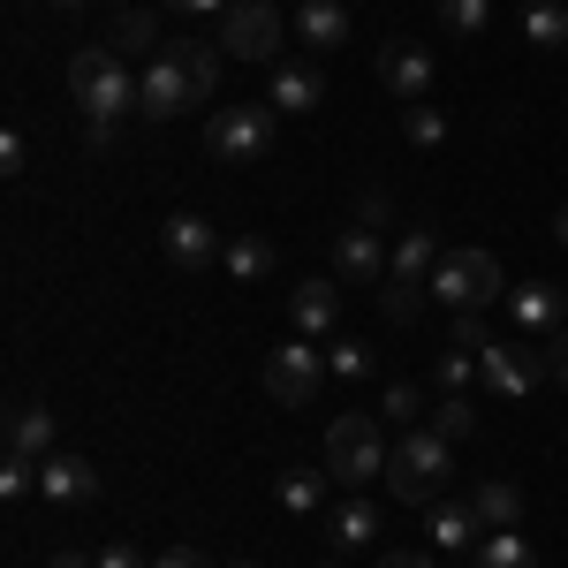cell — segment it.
<instances>
[{
  "mask_svg": "<svg viewBox=\"0 0 568 568\" xmlns=\"http://www.w3.org/2000/svg\"><path fill=\"white\" fill-rule=\"evenodd\" d=\"M220 45H227L235 61H273V53H281V8H273V0H235Z\"/></svg>",
  "mask_w": 568,
  "mask_h": 568,
  "instance_id": "9c48e42d",
  "label": "cell"
},
{
  "mask_svg": "<svg viewBox=\"0 0 568 568\" xmlns=\"http://www.w3.org/2000/svg\"><path fill=\"white\" fill-rule=\"evenodd\" d=\"M326 478L334 485H372L387 478V447H379V417H364V409H349V417H334L326 425Z\"/></svg>",
  "mask_w": 568,
  "mask_h": 568,
  "instance_id": "277c9868",
  "label": "cell"
},
{
  "mask_svg": "<svg viewBox=\"0 0 568 568\" xmlns=\"http://www.w3.org/2000/svg\"><path fill=\"white\" fill-rule=\"evenodd\" d=\"M296 39H304L311 53H342V45H349V8H342V0H304V8H296Z\"/></svg>",
  "mask_w": 568,
  "mask_h": 568,
  "instance_id": "2e32d148",
  "label": "cell"
},
{
  "mask_svg": "<svg viewBox=\"0 0 568 568\" xmlns=\"http://www.w3.org/2000/svg\"><path fill=\"white\" fill-rule=\"evenodd\" d=\"M524 45H538V53L568 45V8L561 0H524Z\"/></svg>",
  "mask_w": 568,
  "mask_h": 568,
  "instance_id": "44dd1931",
  "label": "cell"
},
{
  "mask_svg": "<svg viewBox=\"0 0 568 568\" xmlns=\"http://www.w3.org/2000/svg\"><path fill=\"white\" fill-rule=\"evenodd\" d=\"M470 568H538V554H530L524 530H493V538L478 546V561H470Z\"/></svg>",
  "mask_w": 568,
  "mask_h": 568,
  "instance_id": "d4e9b609",
  "label": "cell"
},
{
  "mask_svg": "<svg viewBox=\"0 0 568 568\" xmlns=\"http://www.w3.org/2000/svg\"><path fill=\"white\" fill-rule=\"evenodd\" d=\"M326 538H334V546H372V538H379V508L349 493V500L334 508V524H326Z\"/></svg>",
  "mask_w": 568,
  "mask_h": 568,
  "instance_id": "603a6c76",
  "label": "cell"
},
{
  "mask_svg": "<svg viewBox=\"0 0 568 568\" xmlns=\"http://www.w3.org/2000/svg\"><path fill=\"white\" fill-rule=\"evenodd\" d=\"M561 311H568V296L554 288V281H530V288H508V318L524 326L530 342H546V334L561 326Z\"/></svg>",
  "mask_w": 568,
  "mask_h": 568,
  "instance_id": "9a60e30c",
  "label": "cell"
},
{
  "mask_svg": "<svg viewBox=\"0 0 568 568\" xmlns=\"http://www.w3.org/2000/svg\"><path fill=\"white\" fill-rule=\"evenodd\" d=\"M0 175H23V136H16V130L0 136Z\"/></svg>",
  "mask_w": 568,
  "mask_h": 568,
  "instance_id": "ab89813d",
  "label": "cell"
},
{
  "mask_svg": "<svg viewBox=\"0 0 568 568\" xmlns=\"http://www.w3.org/2000/svg\"><path fill=\"white\" fill-rule=\"evenodd\" d=\"M39 493L53 508H84L91 493H99V470H91L84 455H45L39 463Z\"/></svg>",
  "mask_w": 568,
  "mask_h": 568,
  "instance_id": "5bb4252c",
  "label": "cell"
},
{
  "mask_svg": "<svg viewBox=\"0 0 568 568\" xmlns=\"http://www.w3.org/2000/svg\"><path fill=\"white\" fill-rule=\"evenodd\" d=\"M379 409H387L394 425H417V417H425V387H417V379H394V387L379 394Z\"/></svg>",
  "mask_w": 568,
  "mask_h": 568,
  "instance_id": "1f68e13d",
  "label": "cell"
},
{
  "mask_svg": "<svg viewBox=\"0 0 568 568\" xmlns=\"http://www.w3.org/2000/svg\"><path fill=\"white\" fill-rule=\"evenodd\" d=\"M433 265H439L433 227H409V235L394 243V258H387V281H433Z\"/></svg>",
  "mask_w": 568,
  "mask_h": 568,
  "instance_id": "ffe728a7",
  "label": "cell"
},
{
  "mask_svg": "<svg viewBox=\"0 0 568 568\" xmlns=\"http://www.w3.org/2000/svg\"><path fill=\"white\" fill-rule=\"evenodd\" d=\"M220 265H227V281H243V288H251V281L273 273V243H265V235H235V243L220 251Z\"/></svg>",
  "mask_w": 568,
  "mask_h": 568,
  "instance_id": "7402d4cb",
  "label": "cell"
},
{
  "mask_svg": "<svg viewBox=\"0 0 568 568\" xmlns=\"http://www.w3.org/2000/svg\"><path fill=\"white\" fill-rule=\"evenodd\" d=\"M478 379L493 394H500V402H524L530 387H538V379H554V342H493V349L478 356Z\"/></svg>",
  "mask_w": 568,
  "mask_h": 568,
  "instance_id": "5b68a950",
  "label": "cell"
},
{
  "mask_svg": "<svg viewBox=\"0 0 568 568\" xmlns=\"http://www.w3.org/2000/svg\"><path fill=\"white\" fill-rule=\"evenodd\" d=\"M45 568H99V554H53Z\"/></svg>",
  "mask_w": 568,
  "mask_h": 568,
  "instance_id": "7bdbcfd3",
  "label": "cell"
},
{
  "mask_svg": "<svg viewBox=\"0 0 568 568\" xmlns=\"http://www.w3.org/2000/svg\"><path fill=\"white\" fill-rule=\"evenodd\" d=\"M99 568H152L136 546H99Z\"/></svg>",
  "mask_w": 568,
  "mask_h": 568,
  "instance_id": "f35d334b",
  "label": "cell"
},
{
  "mask_svg": "<svg viewBox=\"0 0 568 568\" xmlns=\"http://www.w3.org/2000/svg\"><path fill=\"white\" fill-rule=\"evenodd\" d=\"M554 235H561V243H568V213H561V220H554Z\"/></svg>",
  "mask_w": 568,
  "mask_h": 568,
  "instance_id": "f6af8a7d",
  "label": "cell"
},
{
  "mask_svg": "<svg viewBox=\"0 0 568 568\" xmlns=\"http://www.w3.org/2000/svg\"><path fill=\"white\" fill-rule=\"evenodd\" d=\"M182 61H190V77H197V99H213L220 91V45L213 39H175Z\"/></svg>",
  "mask_w": 568,
  "mask_h": 568,
  "instance_id": "f1b7e54d",
  "label": "cell"
},
{
  "mask_svg": "<svg viewBox=\"0 0 568 568\" xmlns=\"http://www.w3.org/2000/svg\"><path fill=\"white\" fill-rule=\"evenodd\" d=\"M379 84H387L402 106H409V99H425V91H433V53H425V45H409V39H387V45H379Z\"/></svg>",
  "mask_w": 568,
  "mask_h": 568,
  "instance_id": "8fae6325",
  "label": "cell"
},
{
  "mask_svg": "<svg viewBox=\"0 0 568 568\" xmlns=\"http://www.w3.org/2000/svg\"><path fill=\"white\" fill-rule=\"evenodd\" d=\"M470 530H485L470 500H433V546H470Z\"/></svg>",
  "mask_w": 568,
  "mask_h": 568,
  "instance_id": "484cf974",
  "label": "cell"
},
{
  "mask_svg": "<svg viewBox=\"0 0 568 568\" xmlns=\"http://www.w3.org/2000/svg\"><path fill=\"white\" fill-rule=\"evenodd\" d=\"M402 136H409V144H439V136H447V122H439V106H425V99H409V106H402Z\"/></svg>",
  "mask_w": 568,
  "mask_h": 568,
  "instance_id": "d6a6232c",
  "label": "cell"
},
{
  "mask_svg": "<svg viewBox=\"0 0 568 568\" xmlns=\"http://www.w3.org/2000/svg\"><path fill=\"white\" fill-rule=\"evenodd\" d=\"M182 106H205L197 99V77H190V61H182V45L168 39L152 61H144V77H136V114H152V122H175Z\"/></svg>",
  "mask_w": 568,
  "mask_h": 568,
  "instance_id": "8992f818",
  "label": "cell"
},
{
  "mask_svg": "<svg viewBox=\"0 0 568 568\" xmlns=\"http://www.w3.org/2000/svg\"><path fill=\"white\" fill-rule=\"evenodd\" d=\"M144 45L160 53V31H152V16H144V8H130V16L114 23V53H144Z\"/></svg>",
  "mask_w": 568,
  "mask_h": 568,
  "instance_id": "836d02e7",
  "label": "cell"
},
{
  "mask_svg": "<svg viewBox=\"0 0 568 568\" xmlns=\"http://www.w3.org/2000/svg\"><path fill=\"white\" fill-rule=\"evenodd\" d=\"M235 568H258V561H235Z\"/></svg>",
  "mask_w": 568,
  "mask_h": 568,
  "instance_id": "7dc6e473",
  "label": "cell"
},
{
  "mask_svg": "<svg viewBox=\"0 0 568 568\" xmlns=\"http://www.w3.org/2000/svg\"><path fill=\"white\" fill-rule=\"evenodd\" d=\"M152 568H213L197 546H168V554H152Z\"/></svg>",
  "mask_w": 568,
  "mask_h": 568,
  "instance_id": "74e56055",
  "label": "cell"
},
{
  "mask_svg": "<svg viewBox=\"0 0 568 568\" xmlns=\"http://www.w3.org/2000/svg\"><path fill=\"white\" fill-rule=\"evenodd\" d=\"M554 379H561V387H568V334H561V342H554Z\"/></svg>",
  "mask_w": 568,
  "mask_h": 568,
  "instance_id": "ee69618b",
  "label": "cell"
},
{
  "mask_svg": "<svg viewBox=\"0 0 568 568\" xmlns=\"http://www.w3.org/2000/svg\"><path fill=\"white\" fill-rule=\"evenodd\" d=\"M470 516H478L485 530H516L524 524V493L508 478H485V485H470Z\"/></svg>",
  "mask_w": 568,
  "mask_h": 568,
  "instance_id": "ac0fdd59",
  "label": "cell"
},
{
  "mask_svg": "<svg viewBox=\"0 0 568 568\" xmlns=\"http://www.w3.org/2000/svg\"><path fill=\"white\" fill-rule=\"evenodd\" d=\"M439 23L463 31V39H478L485 23H493V0H439Z\"/></svg>",
  "mask_w": 568,
  "mask_h": 568,
  "instance_id": "4dcf8cb0",
  "label": "cell"
},
{
  "mask_svg": "<svg viewBox=\"0 0 568 568\" xmlns=\"http://www.w3.org/2000/svg\"><path fill=\"white\" fill-rule=\"evenodd\" d=\"M273 500H281L288 516H318V500H326V470H281Z\"/></svg>",
  "mask_w": 568,
  "mask_h": 568,
  "instance_id": "cb8c5ba5",
  "label": "cell"
},
{
  "mask_svg": "<svg viewBox=\"0 0 568 568\" xmlns=\"http://www.w3.org/2000/svg\"><path fill=\"white\" fill-rule=\"evenodd\" d=\"M326 568H334V561H326Z\"/></svg>",
  "mask_w": 568,
  "mask_h": 568,
  "instance_id": "c3c4849f",
  "label": "cell"
},
{
  "mask_svg": "<svg viewBox=\"0 0 568 568\" xmlns=\"http://www.w3.org/2000/svg\"><path fill=\"white\" fill-rule=\"evenodd\" d=\"M326 99V77L311 69V61H281L273 69V106H288V114H311Z\"/></svg>",
  "mask_w": 568,
  "mask_h": 568,
  "instance_id": "d6986e66",
  "label": "cell"
},
{
  "mask_svg": "<svg viewBox=\"0 0 568 568\" xmlns=\"http://www.w3.org/2000/svg\"><path fill=\"white\" fill-rule=\"evenodd\" d=\"M470 372H478V349H463V342H447V349H439V387L447 394H470Z\"/></svg>",
  "mask_w": 568,
  "mask_h": 568,
  "instance_id": "f546056e",
  "label": "cell"
},
{
  "mask_svg": "<svg viewBox=\"0 0 568 568\" xmlns=\"http://www.w3.org/2000/svg\"><path fill=\"white\" fill-rule=\"evenodd\" d=\"M379 568H439L433 554H379Z\"/></svg>",
  "mask_w": 568,
  "mask_h": 568,
  "instance_id": "b9f144b4",
  "label": "cell"
},
{
  "mask_svg": "<svg viewBox=\"0 0 568 568\" xmlns=\"http://www.w3.org/2000/svg\"><path fill=\"white\" fill-rule=\"evenodd\" d=\"M433 304H447V311H485V304H500L508 296V281H500V258L493 251H439V265H433Z\"/></svg>",
  "mask_w": 568,
  "mask_h": 568,
  "instance_id": "3957f363",
  "label": "cell"
},
{
  "mask_svg": "<svg viewBox=\"0 0 568 568\" xmlns=\"http://www.w3.org/2000/svg\"><path fill=\"white\" fill-rule=\"evenodd\" d=\"M326 372H342V379H364V372H372V349H364V342H334V349H326Z\"/></svg>",
  "mask_w": 568,
  "mask_h": 568,
  "instance_id": "e575fe53",
  "label": "cell"
},
{
  "mask_svg": "<svg viewBox=\"0 0 568 568\" xmlns=\"http://www.w3.org/2000/svg\"><path fill=\"white\" fill-rule=\"evenodd\" d=\"M433 433L447 439V447L478 433V409H470V394H447V402H439V409H433Z\"/></svg>",
  "mask_w": 568,
  "mask_h": 568,
  "instance_id": "83f0119b",
  "label": "cell"
},
{
  "mask_svg": "<svg viewBox=\"0 0 568 568\" xmlns=\"http://www.w3.org/2000/svg\"><path fill=\"white\" fill-rule=\"evenodd\" d=\"M69 91H77L84 122H122V114L136 106V77H130V61H122L114 45L69 53Z\"/></svg>",
  "mask_w": 568,
  "mask_h": 568,
  "instance_id": "7a4b0ae2",
  "label": "cell"
},
{
  "mask_svg": "<svg viewBox=\"0 0 568 568\" xmlns=\"http://www.w3.org/2000/svg\"><path fill=\"white\" fill-rule=\"evenodd\" d=\"M205 152L227 160V168H258L273 152V106H220L205 122Z\"/></svg>",
  "mask_w": 568,
  "mask_h": 568,
  "instance_id": "52a82bcc",
  "label": "cell"
},
{
  "mask_svg": "<svg viewBox=\"0 0 568 568\" xmlns=\"http://www.w3.org/2000/svg\"><path fill=\"white\" fill-rule=\"evenodd\" d=\"M8 455H23V463H45L53 455V409L45 402H23L8 417Z\"/></svg>",
  "mask_w": 568,
  "mask_h": 568,
  "instance_id": "e0dca14e",
  "label": "cell"
},
{
  "mask_svg": "<svg viewBox=\"0 0 568 568\" xmlns=\"http://www.w3.org/2000/svg\"><path fill=\"white\" fill-rule=\"evenodd\" d=\"M288 318H296L304 342H326L334 318H342V288H334V281H296V288H288Z\"/></svg>",
  "mask_w": 568,
  "mask_h": 568,
  "instance_id": "4fadbf2b",
  "label": "cell"
},
{
  "mask_svg": "<svg viewBox=\"0 0 568 568\" xmlns=\"http://www.w3.org/2000/svg\"><path fill=\"white\" fill-rule=\"evenodd\" d=\"M160 251H168V265H182V273H205V265H220V243L213 235V220H197V213H175L168 227H160Z\"/></svg>",
  "mask_w": 568,
  "mask_h": 568,
  "instance_id": "30bf717a",
  "label": "cell"
},
{
  "mask_svg": "<svg viewBox=\"0 0 568 568\" xmlns=\"http://www.w3.org/2000/svg\"><path fill=\"white\" fill-rule=\"evenodd\" d=\"M53 8H91V0H53Z\"/></svg>",
  "mask_w": 568,
  "mask_h": 568,
  "instance_id": "bcb514c9",
  "label": "cell"
},
{
  "mask_svg": "<svg viewBox=\"0 0 568 568\" xmlns=\"http://www.w3.org/2000/svg\"><path fill=\"white\" fill-rule=\"evenodd\" d=\"M168 8H182V16H227L235 0H168Z\"/></svg>",
  "mask_w": 568,
  "mask_h": 568,
  "instance_id": "60d3db41",
  "label": "cell"
},
{
  "mask_svg": "<svg viewBox=\"0 0 568 568\" xmlns=\"http://www.w3.org/2000/svg\"><path fill=\"white\" fill-rule=\"evenodd\" d=\"M326 387V349H311V342H281V349L265 356V394L281 402V409H311Z\"/></svg>",
  "mask_w": 568,
  "mask_h": 568,
  "instance_id": "ba28073f",
  "label": "cell"
},
{
  "mask_svg": "<svg viewBox=\"0 0 568 568\" xmlns=\"http://www.w3.org/2000/svg\"><path fill=\"white\" fill-rule=\"evenodd\" d=\"M447 470H455V447L433 433V425H402V439L387 447V493L402 508H433L447 493Z\"/></svg>",
  "mask_w": 568,
  "mask_h": 568,
  "instance_id": "6da1fadb",
  "label": "cell"
},
{
  "mask_svg": "<svg viewBox=\"0 0 568 568\" xmlns=\"http://www.w3.org/2000/svg\"><path fill=\"white\" fill-rule=\"evenodd\" d=\"M0 493H8V500H23V493H39V463H23V455H8V463H0Z\"/></svg>",
  "mask_w": 568,
  "mask_h": 568,
  "instance_id": "d590c367",
  "label": "cell"
},
{
  "mask_svg": "<svg viewBox=\"0 0 568 568\" xmlns=\"http://www.w3.org/2000/svg\"><path fill=\"white\" fill-rule=\"evenodd\" d=\"M455 342H463V349H493V334H485V311H455Z\"/></svg>",
  "mask_w": 568,
  "mask_h": 568,
  "instance_id": "8d00e7d4",
  "label": "cell"
},
{
  "mask_svg": "<svg viewBox=\"0 0 568 568\" xmlns=\"http://www.w3.org/2000/svg\"><path fill=\"white\" fill-rule=\"evenodd\" d=\"M379 304H387L394 326H417L425 304H433V288H425V281H387V296H379Z\"/></svg>",
  "mask_w": 568,
  "mask_h": 568,
  "instance_id": "4316f807",
  "label": "cell"
},
{
  "mask_svg": "<svg viewBox=\"0 0 568 568\" xmlns=\"http://www.w3.org/2000/svg\"><path fill=\"white\" fill-rule=\"evenodd\" d=\"M334 273H342L349 288H372V281L387 273V251H379V227H342V235H334Z\"/></svg>",
  "mask_w": 568,
  "mask_h": 568,
  "instance_id": "7c38bea8",
  "label": "cell"
}]
</instances>
